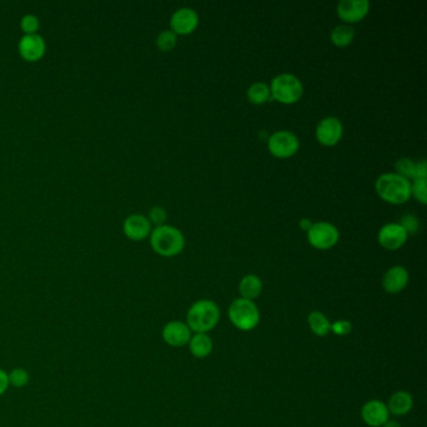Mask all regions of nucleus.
I'll return each instance as SVG.
<instances>
[{"mask_svg": "<svg viewBox=\"0 0 427 427\" xmlns=\"http://www.w3.org/2000/svg\"><path fill=\"white\" fill-rule=\"evenodd\" d=\"M149 236L154 252L162 257H174L180 254L185 246L183 233L169 225L154 228Z\"/></svg>", "mask_w": 427, "mask_h": 427, "instance_id": "nucleus-3", "label": "nucleus"}, {"mask_svg": "<svg viewBox=\"0 0 427 427\" xmlns=\"http://www.w3.org/2000/svg\"><path fill=\"white\" fill-rule=\"evenodd\" d=\"M401 226L405 228L407 234H412V233H416L420 228V222L418 218L414 215H405V216L401 218Z\"/></svg>", "mask_w": 427, "mask_h": 427, "instance_id": "nucleus-30", "label": "nucleus"}, {"mask_svg": "<svg viewBox=\"0 0 427 427\" xmlns=\"http://www.w3.org/2000/svg\"><path fill=\"white\" fill-rule=\"evenodd\" d=\"M39 26H40V23H39V19L36 16L28 14V16L21 18V27L23 32L26 33V36L37 34Z\"/></svg>", "mask_w": 427, "mask_h": 427, "instance_id": "nucleus-27", "label": "nucleus"}, {"mask_svg": "<svg viewBox=\"0 0 427 427\" xmlns=\"http://www.w3.org/2000/svg\"><path fill=\"white\" fill-rule=\"evenodd\" d=\"M123 232L132 241H143L152 232V225L147 217L132 215L123 223Z\"/></svg>", "mask_w": 427, "mask_h": 427, "instance_id": "nucleus-16", "label": "nucleus"}, {"mask_svg": "<svg viewBox=\"0 0 427 427\" xmlns=\"http://www.w3.org/2000/svg\"><path fill=\"white\" fill-rule=\"evenodd\" d=\"M192 331L185 322L171 321L162 330V338L171 347H183L188 345Z\"/></svg>", "mask_w": 427, "mask_h": 427, "instance_id": "nucleus-11", "label": "nucleus"}, {"mask_svg": "<svg viewBox=\"0 0 427 427\" xmlns=\"http://www.w3.org/2000/svg\"><path fill=\"white\" fill-rule=\"evenodd\" d=\"M147 218L151 222V225L153 223V225H156V227H159V226H163L166 221H167V212H166L163 207H152Z\"/></svg>", "mask_w": 427, "mask_h": 427, "instance_id": "nucleus-28", "label": "nucleus"}, {"mask_svg": "<svg viewBox=\"0 0 427 427\" xmlns=\"http://www.w3.org/2000/svg\"><path fill=\"white\" fill-rule=\"evenodd\" d=\"M395 173L400 174L401 177L406 180H415L416 178V162H414L411 158H400L396 161Z\"/></svg>", "mask_w": 427, "mask_h": 427, "instance_id": "nucleus-23", "label": "nucleus"}, {"mask_svg": "<svg viewBox=\"0 0 427 427\" xmlns=\"http://www.w3.org/2000/svg\"><path fill=\"white\" fill-rule=\"evenodd\" d=\"M416 178H427V164L425 159L416 162Z\"/></svg>", "mask_w": 427, "mask_h": 427, "instance_id": "nucleus-32", "label": "nucleus"}, {"mask_svg": "<svg viewBox=\"0 0 427 427\" xmlns=\"http://www.w3.org/2000/svg\"><path fill=\"white\" fill-rule=\"evenodd\" d=\"M407 234L405 228L400 223H387L381 227L377 234V241L387 251H397L406 243Z\"/></svg>", "mask_w": 427, "mask_h": 427, "instance_id": "nucleus-9", "label": "nucleus"}, {"mask_svg": "<svg viewBox=\"0 0 427 427\" xmlns=\"http://www.w3.org/2000/svg\"><path fill=\"white\" fill-rule=\"evenodd\" d=\"M427 178H415L411 183V195H414L420 203H427Z\"/></svg>", "mask_w": 427, "mask_h": 427, "instance_id": "nucleus-26", "label": "nucleus"}, {"mask_svg": "<svg viewBox=\"0 0 427 427\" xmlns=\"http://www.w3.org/2000/svg\"><path fill=\"white\" fill-rule=\"evenodd\" d=\"M264 290V283L256 274H246L243 276L242 280L239 281L238 291L241 293L242 298L246 300L254 301L259 298Z\"/></svg>", "mask_w": 427, "mask_h": 427, "instance_id": "nucleus-18", "label": "nucleus"}, {"mask_svg": "<svg viewBox=\"0 0 427 427\" xmlns=\"http://www.w3.org/2000/svg\"><path fill=\"white\" fill-rule=\"evenodd\" d=\"M200 16L192 8H180L171 16V28L174 34L187 36L198 27Z\"/></svg>", "mask_w": 427, "mask_h": 427, "instance_id": "nucleus-10", "label": "nucleus"}, {"mask_svg": "<svg viewBox=\"0 0 427 427\" xmlns=\"http://www.w3.org/2000/svg\"><path fill=\"white\" fill-rule=\"evenodd\" d=\"M374 190L391 205H404L411 197V182L397 173H384L374 182Z\"/></svg>", "mask_w": 427, "mask_h": 427, "instance_id": "nucleus-2", "label": "nucleus"}, {"mask_svg": "<svg viewBox=\"0 0 427 427\" xmlns=\"http://www.w3.org/2000/svg\"><path fill=\"white\" fill-rule=\"evenodd\" d=\"M247 97L254 104H264L271 98L269 85L264 82H256L248 88Z\"/></svg>", "mask_w": 427, "mask_h": 427, "instance_id": "nucleus-22", "label": "nucleus"}, {"mask_svg": "<svg viewBox=\"0 0 427 427\" xmlns=\"http://www.w3.org/2000/svg\"><path fill=\"white\" fill-rule=\"evenodd\" d=\"M156 44H157L159 50L169 52L177 44V34H174L172 31H163V32L159 33Z\"/></svg>", "mask_w": 427, "mask_h": 427, "instance_id": "nucleus-25", "label": "nucleus"}, {"mask_svg": "<svg viewBox=\"0 0 427 427\" xmlns=\"http://www.w3.org/2000/svg\"><path fill=\"white\" fill-rule=\"evenodd\" d=\"M355 36H356V33H355L354 28L347 24H341V26L333 28V32H331V42L336 47H347L354 42Z\"/></svg>", "mask_w": 427, "mask_h": 427, "instance_id": "nucleus-21", "label": "nucleus"}, {"mask_svg": "<svg viewBox=\"0 0 427 427\" xmlns=\"http://www.w3.org/2000/svg\"><path fill=\"white\" fill-rule=\"evenodd\" d=\"M18 49L21 58L26 59L27 62H38L45 53L47 45L39 34H29L21 38Z\"/></svg>", "mask_w": 427, "mask_h": 427, "instance_id": "nucleus-14", "label": "nucleus"}, {"mask_svg": "<svg viewBox=\"0 0 427 427\" xmlns=\"http://www.w3.org/2000/svg\"><path fill=\"white\" fill-rule=\"evenodd\" d=\"M228 317L232 322L233 326L239 331H252L259 326L261 315L259 307L256 306L254 301L246 298H236L228 308Z\"/></svg>", "mask_w": 427, "mask_h": 427, "instance_id": "nucleus-4", "label": "nucleus"}, {"mask_svg": "<svg viewBox=\"0 0 427 427\" xmlns=\"http://www.w3.org/2000/svg\"><path fill=\"white\" fill-rule=\"evenodd\" d=\"M312 225H313V222H312L310 218H302L300 221L301 229H302V231H306V232L312 227Z\"/></svg>", "mask_w": 427, "mask_h": 427, "instance_id": "nucleus-33", "label": "nucleus"}, {"mask_svg": "<svg viewBox=\"0 0 427 427\" xmlns=\"http://www.w3.org/2000/svg\"><path fill=\"white\" fill-rule=\"evenodd\" d=\"M307 322L311 333L317 337H325L331 333V322L321 311H312L307 317Z\"/></svg>", "mask_w": 427, "mask_h": 427, "instance_id": "nucleus-20", "label": "nucleus"}, {"mask_svg": "<svg viewBox=\"0 0 427 427\" xmlns=\"http://www.w3.org/2000/svg\"><path fill=\"white\" fill-rule=\"evenodd\" d=\"M269 152L277 158H290L300 149V139L291 131H277L267 141Z\"/></svg>", "mask_w": 427, "mask_h": 427, "instance_id": "nucleus-7", "label": "nucleus"}, {"mask_svg": "<svg viewBox=\"0 0 427 427\" xmlns=\"http://www.w3.org/2000/svg\"><path fill=\"white\" fill-rule=\"evenodd\" d=\"M307 239L312 247L316 249H330L340 239L337 227L330 222H316L307 231Z\"/></svg>", "mask_w": 427, "mask_h": 427, "instance_id": "nucleus-6", "label": "nucleus"}, {"mask_svg": "<svg viewBox=\"0 0 427 427\" xmlns=\"http://www.w3.org/2000/svg\"><path fill=\"white\" fill-rule=\"evenodd\" d=\"M188 346L190 354L195 359H206L213 351V340L208 336V333H195L192 335Z\"/></svg>", "mask_w": 427, "mask_h": 427, "instance_id": "nucleus-19", "label": "nucleus"}, {"mask_svg": "<svg viewBox=\"0 0 427 427\" xmlns=\"http://www.w3.org/2000/svg\"><path fill=\"white\" fill-rule=\"evenodd\" d=\"M382 427H401L400 423L399 422L395 421V420H389V421H386Z\"/></svg>", "mask_w": 427, "mask_h": 427, "instance_id": "nucleus-34", "label": "nucleus"}, {"mask_svg": "<svg viewBox=\"0 0 427 427\" xmlns=\"http://www.w3.org/2000/svg\"><path fill=\"white\" fill-rule=\"evenodd\" d=\"M8 377H9V385L16 387V389L26 387L29 384V380H31L29 372L27 369H21V367L11 369V374H8Z\"/></svg>", "mask_w": 427, "mask_h": 427, "instance_id": "nucleus-24", "label": "nucleus"}, {"mask_svg": "<svg viewBox=\"0 0 427 427\" xmlns=\"http://www.w3.org/2000/svg\"><path fill=\"white\" fill-rule=\"evenodd\" d=\"M414 407V397L407 391H397L391 396L387 410L394 416H405Z\"/></svg>", "mask_w": 427, "mask_h": 427, "instance_id": "nucleus-17", "label": "nucleus"}, {"mask_svg": "<svg viewBox=\"0 0 427 427\" xmlns=\"http://www.w3.org/2000/svg\"><path fill=\"white\" fill-rule=\"evenodd\" d=\"M351 331H352V323L347 320H338V321L331 323V333L340 337L348 336Z\"/></svg>", "mask_w": 427, "mask_h": 427, "instance_id": "nucleus-29", "label": "nucleus"}, {"mask_svg": "<svg viewBox=\"0 0 427 427\" xmlns=\"http://www.w3.org/2000/svg\"><path fill=\"white\" fill-rule=\"evenodd\" d=\"M221 320L220 307L215 301L200 300L187 311V326L195 333H208Z\"/></svg>", "mask_w": 427, "mask_h": 427, "instance_id": "nucleus-1", "label": "nucleus"}, {"mask_svg": "<svg viewBox=\"0 0 427 427\" xmlns=\"http://www.w3.org/2000/svg\"><path fill=\"white\" fill-rule=\"evenodd\" d=\"M9 377L4 369H0V396L4 395L9 389Z\"/></svg>", "mask_w": 427, "mask_h": 427, "instance_id": "nucleus-31", "label": "nucleus"}, {"mask_svg": "<svg viewBox=\"0 0 427 427\" xmlns=\"http://www.w3.org/2000/svg\"><path fill=\"white\" fill-rule=\"evenodd\" d=\"M369 0H341L337 4V14L346 23H357L369 14Z\"/></svg>", "mask_w": 427, "mask_h": 427, "instance_id": "nucleus-13", "label": "nucleus"}, {"mask_svg": "<svg viewBox=\"0 0 427 427\" xmlns=\"http://www.w3.org/2000/svg\"><path fill=\"white\" fill-rule=\"evenodd\" d=\"M269 90L271 97H274L280 103L293 104L303 94V85L300 78H297L293 74L282 73L274 77L269 85Z\"/></svg>", "mask_w": 427, "mask_h": 427, "instance_id": "nucleus-5", "label": "nucleus"}, {"mask_svg": "<svg viewBox=\"0 0 427 427\" xmlns=\"http://www.w3.org/2000/svg\"><path fill=\"white\" fill-rule=\"evenodd\" d=\"M362 421L369 427H382L390 420V412L384 401L369 400L361 409Z\"/></svg>", "mask_w": 427, "mask_h": 427, "instance_id": "nucleus-12", "label": "nucleus"}, {"mask_svg": "<svg viewBox=\"0 0 427 427\" xmlns=\"http://www.w3.org/2000/svg\"><path fill=\"white\" fill-rule=\"evenodd\" d=\"M343 136V126L336 117H326L317 124L316 138L318 142L333 147L336 146Z\"/></svg>", "mask_w": 427, "mask_h": 427, "instance_id": "nucleus-8", "label": "nucleus"}, {"mask_svg": "<svg viewBox=\"0 0 427 427\" xmlns=\"http://www.w3.org/2000/svg\"><path fill=\"white\" fill-rule=\"evenodd\" d=\"M410 274L404 266H394L386 271L382 279V287L387 293L396 295L405 290L409 285Z\"/></svg>", "mask_w": 427, "mask_h": 427, "instance_id": "nucleus-15", "label": "nucleus"}]
</instances>
